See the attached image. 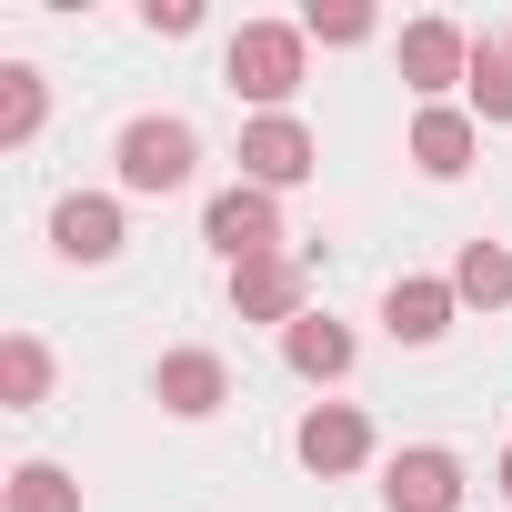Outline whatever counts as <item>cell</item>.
<instances>
[{
    "label": "cell",
    "instance_id": "cell-21",
    "mask_svg": "<svg viewBox=\"0 0 512 512\" xmlns=\"http://www.w3.org/2000/svg\"><path fill=\"white\" fill-rule=\"evenodd\" d=\"M502 502H512V442H502Z\"/></svg>",
    "mask_w": 512,
    "mask_h": 512
},
{
    "label": "cell",
    "instance_id": "cell-3",
    "mask_svg": "<svg viewBox=\"0 0 512 512\" xmlns=\"http://www.w3.org/2000/svg\"><path fill=\"white\" fill-rule=\"evenodd\" d=\"M201 241L221 251L231 272H241V262H272V251H292V231H282V191H251V181L211 191V211H201Z\"/></svg>",
    "mask_w": 512,
    "mask_h": 512
},
{
    "label": "cell",
    "instance_id": "cell-14",
    "mask_svg": "<svg viewBox=\"0 0 512 512\" xmlns=\"http://www.w3.org/2000/svg\"><path fill=\"white\" fill-rule=\"evenodd\" d=\"M51 382H61V362H51L41 332H11V342H0V412H41Z\"/></svg>",
    "mask_w": 512,
    "mask_h": 512
},
{
    "label": "cell",
    "instance_id": "cell-10",
    "mask_svg": "<svg viewBox=\"0 0 512 512\" xmlns=\"http://www.w3.org/2000/svg\"><path fill=\"white\" fill-rule=\"evenodd\" d=\"M452 312H462L452 272H402V282L382 292V332H392L402 352H432V342L452 332Z\"/></svg>",
    "mask_w": 512,
    "mask_h": 512
},
{
    "label": "cell",
    "instance_id": "cell-16",
    "mask_svg": "<svg viewBox=\"0 0 512 512\" xmlns=\"http://www.w3.org/2000/svg\"><path fill=\"white\" fill-rule=\"evenodd\" d=\"M452 292H462V312H502L512 302V251L502 241H462L452 251Z\"/></svg>",
    "mask_w": 512,
    "mask_h": 512
},
{
    "label": "cell",
    "instance_id": "cell-8",
    "mask_svg": "<svg viewBox=\"0 0 512 512\" xmlns=\"http://www.w3.org/2000/svg\"><path fill=\"white\" fill-rule=\"evenodd\" d=\"M151 402H161L171 422H211V412L231 402V362H221V352H201V342H181V352H161V362H151Z\"/></svg>",
    "mask_w": 512,
    "mask_h": 512
},
{
    "label": "cell",
    "instance_id": "cell-9",
    "mask_svg": "<svg viewBox=\"0 0 512 512\" xmlns=\"http://www.w3.org/2000/svg\"><path fill=\"white\" fill-rule=\"evenodd\" d=\"M292 452H302V472H322V482L362 472V462H372V422H362V402H312V412L292 422Z\"/></svg>",
    "mask_w": 512,
    "mask_h": 512
},
{
    "label": "cell",
    "instance_id": "cell-19",
    "mask_svg": "<svg viewBox=\"0 0 512 512\" xmlns=\"http://www.w3.org/2000/svg\"><path fill=\"white\" fill-rule=\"evenodd\" d=\"M302 31H312L322 51H362V41H372L382 21L362 11V0H312V11H302Z\"/></svg>",
    "mask_w": 512,
    "mask_h": 512
},
{
    "label": "cell",
    "instance_id": "cell-18",
    "mask_svg": "<svg viewBox=\"0 0 512 512\" xmlns=\"http://www.w3.org/2000/svg\"><path fill=\"white\" fill-rule=\"evenodd\" d=\"M462 91H472V121H512V41L502 31L472 41V81Z\"/></svg>",
    "mask_w": 512,
    "mask_h": 512
},
{
    "label": "cell",
    "instance_id": "cell-12",
    "mask_svg": "<svg viewBox=\"0 0 512 512\" xmlns=\"http://www.w3.org/2000/svg\"><path fill=\"white\" fill-rule=\"evenodd\" d=\"M231 312L292 332V322H302V262H292V251H272V262H241V272H231Z\"/></svg>",
    "mask_w": 512,
    "mask_h": 512
},
{
    "label": "cell",
    "instance_id": "cell-1",
    "mask_svg": "<svg viewBox=\"0 0 512 512\" xmlns=\"http://www.w3.org/2000/svg\"><path fill=\"white\" fill-rule=\"evenodd\" d=\"M312 81V31L302 21H241L221 41V91L251 101V121L262 111H292V91Z\"/></svg>",
    "mask_w": 512,
    "mask_h": 512
},
{
    "label": "cell",
    "instance_id": "cell-5",
    "mask_svg": "<svg viewBox=\"0 0 512 512\" xmlns=\"http://www.w3.org/2000/svg\"><path fill=\"white\" fill-rule=\"evenodd\" d=\"M462 492H472V472H462L452 442H402L382 462V502L392 512H462Z\"/></svg>",
    "mask_w": 512,
    "mask_h": 512
},
{
    "label": "cell",
    "instance_id": "cell-20",
    "mask_svg": "<svg viewBox=\"0 0 512 512\" xmlns=\"http://www.w3.org/2000/svg\"><path fill=\"white\" fill-rule=\"evenodd\" d=\"M141 21H151L161 41H191V31H201V0H151V11H141Z\"/></svg>",
    "mask_w": 512,
    "mask_h": 512
},
{
    "label": "cell",
    "instance_id": "cell-15",
    "mask_svg": "<svg viewBox=\"0 0 512 512\" xmlns=\"http://www.w3.org/2000/svg\"><path fill=\"white\" fill-rule=\"evenodd\" d=\"M41 121H51V81L31 61H0V151H31Z\"/></svg>",
    "mask_w": 512,
    "mask_h": 512
},
{
    "label": "cell",
    "instance_id": "cell-17",
    "mask_svg": "<svg viewBox=\"0 0 512 512\" xmlns=\"http://www.w3.org/2000/svg\"><path fill=\"white\" fill-rule=\"evenodd\" d=\"M0 502L11 512H81V482H71V462H11Z\"/></svg>",
    "mask_w": 512,
    "mask_h": 512
},
{
    "label": "cell",
    "instance_id": "cell-13",
    "mask_svg": "<svg viewBox=\"0 0 512 512\" xmlns=\"http://www.w3.org/2000/svg\"><path fill=\"white\" fill-rule=\"evenodd\" d=\"M282 362H292L312 392H332V382L362 362V342H352V322H332V312H302V322L282 332Z\"/></svg>",
    "mask_w": 512,
    "mask_h": 512
},
{
    "label": "cell",
    "instance_id": "cell-11",
    "mask_svg": "<svg viewBox=\"0 0 512 512\" xmlns=\"http://www.w3.org/2000/svg\"><path fill=\"white\" fill-rule=\"evenodd\" d=\"M472 151H482V121H472V111H452V101L412 111V171H422V181H462Z\"/></svg>",
    "mask_w": 512,
    "mask_h": 512
},
{
    "label": "cell",
    "instance_id": "cell-6",
    "mask_svg": "<svg viewBox=\"0 0 512 512\" xmlns=\"http://www.w3.org/2000/svg\"><path fill=\"white\" fill-rule=\"evenodd\" d=\"M392 71H402V91H422V111H432L452 81H472V31H462V21H402Z\"/></svg>",
    "mask_w": 512,
    "mask_h": 512
},
{
    "label": "cell",
    "instance_id": "cell-7",
    "mask_svg": "<svg viewBox=\"0 0 512 512\" xmlns=\"http://www.w3.org/2000/svg\"><path fill=\"white\" fill-rule=\"evenodd\" d=\"M121 201L111 191H61L51 201V251H61V262L71 272H101V262H121Z\"/></svg>",
    "mask_w": 512,
    "mask_h": 512
},
{
    "label": "cell",
    "instance_id": "cell-2",
    "mask_svg": "<svg viewBox=\"0 0 512 512\" xmlns=\"http://www.w3.org/2000/svg\"><path fill=\"white\" fill-rule=\"evenodd\" d=\"M111 161H121V191L171 201V191H191V171H201V131H191L181 111H141V121H121Z\"/></svg>",
    "mask_w": 512,
    "mask_h": 512
},
{
    "label": "cell",
    "instance_id": "cell-4",
    "mask_svg": "<svg viewBox=\"0 0 512 512\" xmlns=\"http://www.w3.org/2000/svg\"><path fill=\"white\" fill-rule=\"evenodd\" d=\"M312 171H322V141H312L302 111L241 121V181H251V191H292V181H312Z\"/></svg>",
    "mask_w": 512,
    "mask_h": 512
}]
</instances>
